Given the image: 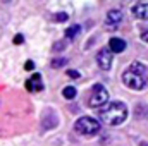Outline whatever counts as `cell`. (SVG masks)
<instances>
[{
    "instance_id": "9a60e30c",
    "label": "cell",
    "mask_w": 148,
    "mask_h": 146,
    "mask_svg": "<svg viewBox=\"0 0 148 146\" xmlns=\"http://www.w3.org/2000/svg\"><path fill=\"white\" fill-rule=\"evenodd\" d=\"M14 43H16V45L24 43V36H23V35H16V36H14Z\"/></svg>"
},
{
    "instance_id": "ac0fdd59",
    "label": "cell",
    "mask_w": 148,
    "mask_h": 146,
    "mask_svg": "<svg viewBox=\"0 0 148 146\" xmlns=\"http://www.w3.org/2000/svg\"><path fill=\"white\" fill-rule=\"evenodd\" d=\"M141 40H143L145 43H148V31H143V33H141Z\"/></svg>"
},
{
    "instance_id": "4fadbf2b",
    "label": "cell",
    "mask_w": 148,
    "mask_h": 146,
    "mask_svg": "<svg viewBox=\"0 0 148 146\" xmlns=\"http://www.w3.org/2000/svg\"><path fill=\"white\" fill-rule=\"evenodd\" d=\"M66 48V41L62 40V41H57L55 45H53V52H59V50H64Z\"/></svg>"
},
{
    "instance_id": "277c9868",
    "label": "cell",
    "mask_w": 148,
    "mask_h": 146,
    "mask_svg": "<svg viewBox=\"0 0 148 146\" xmlns=\"http://www.w3.org/2000/svg\"><path fill=\"white\" fill-rule=\"evenodd\" d=\"M109 103V93L105 89V86L102 84H95L91 88V93L88 96V105L91 108H102L103 105Z\"/></svg>"
},
{
    "instance_id": "52a82bcc",
    "label": "cell",
    "mask_w": 148,
    "mask_h": 146,
    "mask_svg": "<svg viewBox=\"0 0 148 146\" xmlns=\"http://www.w3.org/2000/svg\"><path fill=\"white\" fill-rule=\"evenodd\" d=\"M109 50L112 53H121L126 50V41L122 38H110L109 41Z\"/></svg>"
},
{
    "instance_id": "5bb4252c",
    "label": "cell",
    "mask_w": 148,
    "mask_h": 146,
    "mask_svg": "<svg viewBox=\"0 0 148 146\" xmlns=\"http://www.w3.org/2000/svg\"><path fill=\"white\" fill-rule=\"evenodd\" d=\"M55 21H60V23H64V21H67V14H64V12H60V14H57V16H55Z\"/></svg>"
},
{
    "instance_id": "5b68a950",
    "label": "cell",
    "mask_w": 148,
    "mask_h": 146,
    "mask_svg": "<svg viewBox=\"0 0 148 146\" xmlns=\"http://www.w3.org/2000/svg\"><path fill=\"white\" fill-rule=\"evenodd\" d=\"M112 60H114V53H112L109 48L98 50V53H97V64L100 65V69L109 71L112 67Z\"/></svg>"
},
{
    "instance_id": "30bf717a",
    "label": "cell",
    "mask_w": 148,
    "mask_h": 146,
    "mask_svg": "<svg viewBox=\"0 0 148 146\" xmlns=\"http://www.w3.org/2000/svg\"><path fill=\"white\" fill-rule=\"evenodd\" d=\"M79 31H81V28H79L77 24L67 28V29H66V40H73V38H76L77 35H79Z\"/></svg>"
},
{
    "instance_id": "8fae6325",
    "label": "cell",
    "mask_w": 148,
    "mask_h": 146,
    "mask_svg": "<svg viewBox=\"0 0 148 146\" xmlns=\"http://www.w3.org/2000/svg\"><path fill=\"white\" fill-rule=\"evenodd\" d=\"M62 96H64L66 100H73L74 96H76V88H74V86H66V88L62 89Z\"/></svg>"
},
{
    "instance_id": "7c38bea8",
    "label": "cell",
    "mask_w": 148,
    "mask_h": 146,
    "mask_svg": "<svg viewBox=\"0 0 148 146\" xmlns=\"http://www.w3.org/2000/svg\"><path fill=\"white\" fill-rule=\"evenodd\" d=\"M66 64H67V60H66V59H53V60H52V67H53V69L64 67Z\"/></svg>"
},
{
    "instance_id": "6da1fadb",
    "label": "cell",
    "mask_w": 148,
    "mask_h": 146,
    "mask_svg": "<svg viewBox=\"0 0 148 146\" xmlns=\"http://www.w3.org/2000/svg\"><path fill=\"white\" fill-rule=\"evenodd\" d=\"M122 83L134 91L145 89L148 84V67L140 62L131 64L129 69L124 71V74H122Z\"/></svg>"
},
{
    "instance_id": "9c48e42d",
    "label": "cell",
    "mask_w": 148,
    "mask_h": 146,
    "mask_svg": "<svg viewBox=\"0 0 148 146\" xmlns=\"http://www.w3.org/2000/svg\"><path fill=\"white\" fill-rule=\"evenodd\" d=\"M107 24L109 26H117L121 21H122V10H119V9H114V10H109V14H107Z\"/></svg>"
},
{
    "instance_id": "7a4b0ae2",
    "label": "cell",
    "mask_w": 148,
    "mask_h": 146,
    "mask_svg": "<svg viewBox=\"0 0 148 146\" xmlns=\"http://www.w3.org/2000/svg\"><path fill=\"white\" fill-rule=\"evenodd\" d=\"M98 115H100L103 124L121 126L127 119V107L122 102H110V103L103 105L102 108L98 110Z\"/></svg>"
},
{
    "instance_id": "2e32d148",
    "label": "cell",
    "mask_w": 148,
    "mask_h": 146,
    "mask_svg": "<svg viewBox=\"0 0 148 146\" xmlns=\"http://www.w3.org/2000/svg\"><path fill=\"white\" fill-rule=\"evenodd\" d=\"M24 69H26V71H33V69H35V64H33V60H28V62L24 64Z\"/></svg>"
},
{
    "instance_id": "8992f818",
    "label": "cell",
    "mask_w": 148,
    "mask_h": 146,
    "mask_svg": "<svg viewBox=\"0 0 148 146\" xmlns=\"http://www.w3.org/2000/svg\"><path fill=\"white\" fill-rule=\"evenodd\" d=\"M133 14L138 17V19H143V21H148V3L145 2H140V3H134L133 5Z\"/></svg>"
},
{
    "instance_id": "3957f363",
    "label": "cell",
    "mask_w": 148,
    "mask_h": 146,
    "mask_svg": "<svg viewBox=\"0 0 148 146\" xmlns=\"http://www.w3.org/2000/svg\"><path fill=\"white\" fill-rule=\"evenodd\" d=\"M100 127H102V124H100L97 119L90 117V115L79 117V119L74 122V131H76L77 134H81V136H93V134H97V132L100 131Z\"/></svg>"
},
{
    "instance_id": "ba28073f",
    "label": "cell",
    "mask_w": 148,
    "mask_h": 146,
    "mask_svg": "<svg viewBox=\"0 0 148 146\" xmlns=\"http://www.w3.org/2000/svg\"><path fill=\"white\" fill-rule=\"evenodd\" d=\"M26 88H28L29 91H41V89H43L41 76H40V74H33V77L26 81Z\"/></svg>"
},
{
    "instance_id": "e0dca14e",
    "label": "cell",
    "mask_w": 148,
    "mask_h": 146,
    "mask_svg": "<svg viewBox=\"0 0 148 146\" xmlns=\"http://www.w3.org/2000/svg\"><path fill=\"white\" fill-rule=\"evenodd\" d=\"M67 76H69V77H79V72H77V71H71V69H69V71H67Z\"/></svg>"
}]
</instances>
